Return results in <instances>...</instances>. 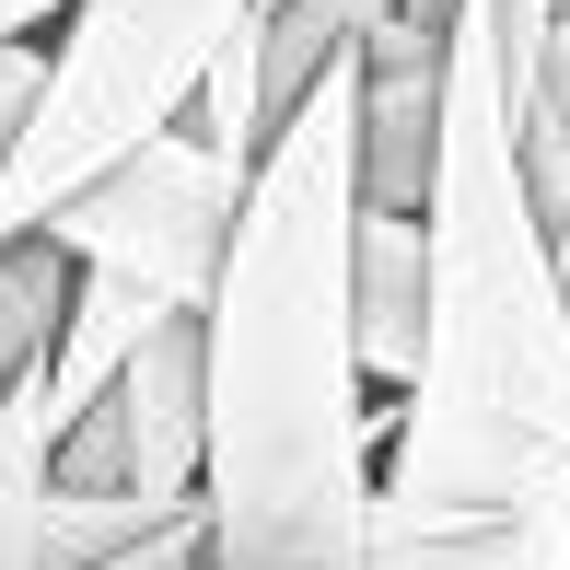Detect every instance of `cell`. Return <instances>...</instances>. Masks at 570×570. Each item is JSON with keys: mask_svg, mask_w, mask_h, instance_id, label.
I'll list each match as a JSON object with an SVG mask.
<instances>
[{"mask_svg": "<svg viewBox=\"0 0 570 570\" xmlns=\"http://www.w3.org/2000/svg\"><path fill=\"white\" fill-rule=\"evenodd\" d=\"M36 94H47V23L36 36H0V164H12V140L36 128Z\"/></svg>", "mask_w": 570, "mask_h": 570, "instance_id": "obj_10", "label": "cell"}, {"mask_svg": "<svg viewBox=\"0 0 570 570\" xmlns=\"http://www.w3.org/2000/svg\"><path fill=\"white\" fill-rule=\"evenodd\" d=\"M70 0H0V36H36V23H59Z\"/></svg>", "mask_w": 570, "mask_h": 570, "instance_id": "obj_12", "label": "cell"}, {"mask_svg": "<svg viewBox=\"0 0 570 570\" xmlns=\"http://www.w3.org/2000/svg\"><path fill=\"white\" fill-rule=\"evenodd\" d=\"M70 279H82V256H70L59 233H23V245H0V396H12V384L36 373L47 350H59Z\"/></svg>", "mask_w": 570, "mask_h": 570, "instance_id": "obj_8", "label": "cell"}, {"mask_svg": "<svg viewBox=\"0 0 570 570\" xmlns=\"http://www.w3.org/2000/svg\"><path fill=\"white\" fill-rule=\"evenodd\" d=\"M431 326L384 443V512H501L570 478V268L535 198L524 117L501 70V0L454 12L443 151H431Z\"/></svg>", "mask_w": 570, "mask_h": 570, "instance_id": "obj_2", "label": "cell"}, {"mask_svg": "<svg viewBox=\"0 0 570 570\" xmlns=\"http://www.w3.org/2000/svg\"><path fill=\"white\" fill-rule=\"evenodd\" d=\"M245 151H222L198 117L151 128L140 151H117L94 187H70L47 233H59L82 268H117L140 279L151 303H175V315H198V303L222 292V256H233V222H245Z\"/></svg>", "mask_w": 570, "mask_h": 570, "instance_id": "obj_4", "label": "cell"}, {"mask_svg": "<svg viewBox=\"0 0 570 570\" xmlns=\"http://www.w3.org/2000/svg\"><path fill=\"white\" fill-rule=\"evenodd\" d=\"M361 47L303 82L245 175L210 326V570H373L396 396L361 361Z\"/></svg>", "mask_w": 570, "mask_h": 570, "instance_id": "obj_1", "label": "cell"}, {"mask_svg": "<svg viewBox=\"0 0 570 570\" xmlns=\"http://www.w3.org/2000/svg\"><path fill=\"white\" fill-rule=\"evenodd\" d=\"M559 268H570V210H559Z\"/></svg>", "mask_w": 570, "mask_h": 570, "instance_id": "obj_13", "label": "cell"}, {"mask_svg": "<svg viewBox=\"0 0 570 570\" xmlns=\"http://www.w3.org/2000/svg\"><path fill=\"white\" fill-rule=\"evenodd\" d=\"M373 570H570V478L524 489L501 512H431V524H373Z\"/></svg>", "mask_w": 570, "mask_h": 570, "instance_id": "obj_6", "label": "cell"}, {"mask_svg": "<svg viewBox=\"0 0 570 570\" xmlns=\"http://www.w3.org/2000/svg\"><path fill=\"white\" fill-rule=\"evenodd\" d=\"M117 431H128V489L151 512H198L210 489V326L198 315H164L117 373Z\"/></svg>", "mask_w": 570, "mask_h": 570, "instance_id": "obj_5", "label": "cell"}, {"mask_svg": "<svg viewBox=\"0 0 570 570\" xmlns=\"http://www.w3.org/2000/svg\"><path fill=\"white\" fill-rule=\"evenodd\" d=\"M548 36H559V0H501V70H512V106H524L535 70H548Z\"/></svg>", "mask_w": 570, "mask_h": 570, "instance_id": "obj_11", "label": "cell"}, {"mask_svg": "<svg viewBox=\"0 0 570 570\" xmlns=\"http://www.w3.org/2000/svg\"><path fill=\"white\" fill-rule=\"evenodd\" d=\"M175 303H151L140 279H117V268H82L70 279V315H59V350H47V396H59V420H94V407L117 396V373H128V350L164 326Z\"/></svg>", "mask_w": 570, "mask_h": 570, "instance_id": "obj_7", "label": "cell"}, {"mask_svg": "<svg viewBox=\"0 0 570 570\" xmlns=\"http://www.w3.org/2000/svg\"><path fill=\"white\" fill-rule=\"evenodd\" d=\"M524 164H535V198H548V222L570 210V12H559V36H548V70H535V94L524 106Z\"/></svg>", "mask_w": 570, "mask_h": 570, "instance_id": "obj_9", "label": "cell"}, {"mask_svg": "<svg viewBox=\"0 0 570 570\" xmlns=\"http://www.w3.org/2000/svg\"><path fill=\"white\" fill-rule=\"evenodd\" d=\"M256 0H70L47 23V94H36V128L12 140L0 164V245L47 233L70 187L140 151L151 128H175L210 82V59L245 36Z\"/></svg>", "mask_w": 570, "mask_h": 570, "instance_id": "obj_3", "label": "cell"}]
</instances>
